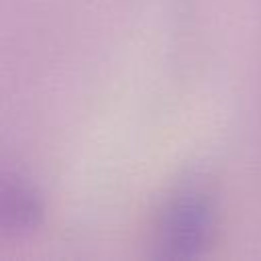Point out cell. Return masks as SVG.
Here are the masks:
<instances>
[{
	"mask_svg": "<svg viewBox=\"0 0 261 261\" xmlns=\"http://www.w3.org/2000/svg\"><path fill=\"white\" fill-rule=\"evenodd\" d=\"M45 202L41 192L18 175H0V234L22 237L41 226Z\"/></svg>",
	"mask_w": 261,
	"mask_h": 261,
	"instance_id": "7a4b0ae2",
	"label": "cell"
},
{
	"mask_svg": "<svg viewBox=\"0 0 261 261\" xmlns=\"http://www.w3.org/2000/svg\"><path fill=\"white\" fill-rule=\"evenodd\" d=\"M218 224L214 198L200 190L188 188L171 196L159 212L155 224V247L165 259H194L202 255Z\"/></svg>",
	"mask_w": 261,
	"mask_h": 261,
	"instance_id": "6da1fadb",
	"label": "cell"
}]
</instances>
